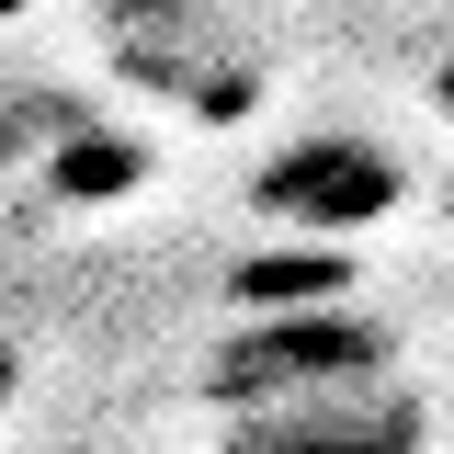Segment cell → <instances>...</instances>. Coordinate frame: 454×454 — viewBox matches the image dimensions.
Segmentation results:
<instances>
[{
    "instance_id": "obj_1",
    "label": "cell",
    "mask_w": 454,
    "mask_h": 454,
    "mask_svg": "<svg viewBox=\"0 0 454 454\" xmlns=\"http://www.w3.org/2000/svg\"><path fill=\"white\" fill-rule=\"evenodd\" d=\"M387 193H397V170L375 160V148H295V160L262 182V205L295 216V227H364Z\"/></svg>"
},
{
    "instance_id": "obj_2",
    "label": "cell",
    "mask_w": 454,
    "mask_h": 454,
    "mask_svg": "<svg viewBox=\"0 0 454 454\" xmlns=\"http://www.w3.org/2000/svg\"><path fill=\"white\" fill-rule=\"evenodd\" d=\"M0 397H12V364H0Z\"/></svg>"
}]
</instances>
